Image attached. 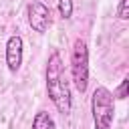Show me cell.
<instances>
[{
    "label": "cell",
    "instance_id": "obj_1",
    "mask_svg": "<svg viewBox=\"0 0 129 129\" xmlns=\"http://www.w3.org/2000/svg\"><path fill=\"white\" fill-rule=\"evenodd\" d=\"M46 93H48V99L58 109V113L62 115L71 113V107H73L71 89H69V81L64 75L62 58L58 52H52L46 62Z\"/></svg>",
    "mask_w": 129,
    "mask_h": 129
},
{
    "label": "cell",
    "instance_id": "obj_2",
    "mask_svg": "<svg viewBox=\"0 0 129 129\" xmlns=\"http://www.w3.org/2000/svg\"><path fill=\"white\" fill-rule=\"evenodd\" d=\"M93 125L95 129H111L115 119V99L107 87H97L91 97Z\"/></svg>",
    "mask_w": 129,
    "mask_h": 129
},
{
    "label": "cell",
    "instance_id": "obj_3",
    "mask_svg": "<svg viewBox=\"0 0 129 129\" xmlns=\"http://www.w3.org/2000/svg\"><path fill=\"white\" fill-rule=\"evenodd\" d=\"M71 73H73V83L79 93L87 91L89 85V48L83 38H77L73 44L71 52Z\"/></svg>",
    "mask_w": 129,
    "mask_h": 129
},
{
    "label": "cell",
    "instance_id": "obj_4",
    "mask_svg": "<svg viewBox=\"0 0 129 129\" xmlns=\"http://www.w3.org/2000/svg\"><path fill=\"white\" fill-rule=\"evenodd\" d=\"M28 24L34 32H46L50 26V8L38 0L28 4Z\"/></svg>",
    "mask_w": 129,
    "mask_h": 129
},
{
    "label": "cell",
    "instance_id": "obj_5",
    "mask_svg": "<svg viewBox=\"0 0 129 129\" xmlns=\"http://www.w3.org/2000/svg\"><path fill=\"white\" fill-rule=\"evenodd\" d=\"M22 52H24V40L20 34H12L6 40V67L10 73H18L22 64Z\"/></svg>",
    "mask_w": 129,
    "mask_h": 129
},
{
    "label": "cell",
    "instance_id": "obj_6",
    "mask_svg": "<svg viewBox=\"0 0 129 129\" xmlns=\"http://www.w3.org/2000/svg\"><path fill=\"white\" fill-rule=\"evenodd\" d=\"M32 129H56V125H54V119L46 111H38L32 119Z\"/></svg>",
    "mask_w": 129,
    "mask_h": 129
},
{
    "label": "cell",
    "instance_id": "obj_7",
    "mask_svg": "<svg viewBox=\"0 0 129 129\" xmlns=\"http://www.w3.org/2000/svg\"><path fill=\"white\" fill-rule=\"evenodd\" d=\"M58 12L62 18L73 16V0H58Z\"/></svg>",
    "mask_w": 129,
    "mask_h": 129
},
{
    "label": "cell",
    "instance_id": "obj_8",
    "mask_svg": "<svg viewBox=\"0 0 129 129\" xmlns=\"http://www.w3.org/2000/svg\"><path fill=\"white\" fill-rule=\"evenodd\" d=\"M117 16H119L121 20H127V18H129V0H121V2H119Z\"/></svg>",
    "mask_w": 129,
    "mask_h": 129
},
{
    "label": "cell",
    "instance_id": "obj_9",
    "mask_svg": "<svg viewBox=\"0 0 129 129\" xmlns=\"http://www.w3.org/2000/svg\"><path fill=\"white\" fill-rule=\"evenodd\" d=\"M127 85H129V79H123L121 85H119V89H117V97L119 99H125L127 97Z\"/></svg>",
    "mask_w": 129,
    "mask_h": 129
}]
</instances>
